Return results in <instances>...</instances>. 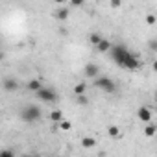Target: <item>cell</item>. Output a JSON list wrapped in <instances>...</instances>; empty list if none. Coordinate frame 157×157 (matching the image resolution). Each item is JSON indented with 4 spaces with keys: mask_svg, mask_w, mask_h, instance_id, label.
<instances>
[{
    "mask_svg": "<svg viewBox=\"0 0 157 157\" xmlns=\"http://www.w3.org/2000/svg\"><path fill=\"white\" fill-rule=\"evenodd\" d=\"M129 56H131V52H129L124 44H113V48H111V57H113V61H115L118 67H124Z\"/></svg>",
    "mask_w": 157,
    "mask_h": 157,
    "instance_id": "1",
    "label": "cell"
},
{
    "mask_svg": "<svg viewBox=\"0 0 157 157\" xmlns=\"http://www.w3.org/2000/svg\"><path fill=\"white\" fill-rule=\"evenodd\" d=\"M21 118L24 122H37L41 118V109L37 105H26L22 111H21Z\"/></svg>",
    "mask_w": 157,
    "mask_h": 157,
    "instance_id": "2",
    "label": "cell"
},
{
    "mask_svg": "<svg viewBox=\"0 0 157 157\" xmlns=\"http://www.w3.org/2000/svg\"><path fill=\"white\" fill-rule=\"evenodd\" d=\"M94 85L98 87V89H102V91H105V93H113L115 89H117V83L111 80V78H107V76H102V78H96V82H94Z\"/></svg>",
    "mask_w": 157,
    "mask_h": 157,
    "instance_id": "3",
    "label": "cell"
},
{
    "mask_svg": "<svg viewBox=\"0 0 157 157\" xmlns=\"http://www.w3.org/2000/svg\"><path fill=\"white\" fill-rule=\"evenodd\" d=\"M37 98H39V100H43L44 104H52V102H56V100H57V94H56L52 89L43 87V89L37 93Z\"/></svg>",
    "mask_w": 157,
    "mask_h": 157,
    "instance_id": "4",
    "label": "cell"
},
{
    "mask_svg": "<svg viewBox=\"0 0 157 157\" xmlns=\"http://www.w3.org/2000/svg\"><path fill=\"white\" fill-rule=\"evenodd\" d=\"M137 117H139V120H142V122L150 124V120H151V111H150L146 105H142V107H139V111H137Z\"/></svg>",
    "mask_w": 157,
    "mask_h": 157,
    "instance_id": "5",
    "label": "cell"
},
{
    "mask_svg": "<svg viewBox=\"0 0 157 157\" xmlns=\"http://www.w3.org/2000/svg\"><path fill=\"white\" fill-rule=\"evenodd\" d=\"M139 67H140V61H139V57L131 54V56L128 57V61H126L124 68H128V70H139Z\"/></svg>",
    "mask_w": 157,
    "mask_h": 157,
    "instance_id": "6",
    "label": "cell"
},
{
    "mask_svg": "<svg viewBox=\"0 0 157 157\" xmlns=\"http://www.w3.org/2000/svg\"><path fill=\"white\" fill-rule=\"evenodd\" d=\"M4 89H6L8 93H13V91L19 89V83L13 80V78H6V80H4Z\"/></svg>",
    "mask_w": 157,
    "mask_h": 157,
    "instance_id": "7",
    "label": "cell"
},
{
    "mask_svg": "<svg viewBox=\"0 0 157 157\" xmlns=\"http://www.w3.org/2000/svg\"><path fill=\"white\" fill-rule=\"evenodd\" d=\"M85 74H87L89 78H96V76L100 74V68H98V65H94V63H89V65L85 67Z\"/></svg>",
    "mask_w": 157,
    "mask_h": 157,
    "instance_id": "8",
    "label": "cell"
},
{
    "mask_svg": "<svg viewBox=\"0 0 157 157\" xmlns=\"http://www.w3.org/2000/svg\"><path fill=\"white\" fill-rule=\"evenodd\" d=\"M111 48H113V44H111V41H107V39H102V43L96 46L98 52H111Z\"/></svg>",
    "mask_w": 157,
    "mask_h": 157,
    "instance_id": "9",
    "label": "cell"
},
{
    "mask_svg": "<svg viewBox=\"0 0 157 157\" xmlns=\"http://www.w3.org/2000/svg\"><path fill=\"white\" fill-rule=\"evenodd\" d=\"M28 89L33 91V93H39V91L43 89V83H41L39 80H30V82H28Z\"/></svg>",
    "mask_w": 157,
    "mask_h": 157,
    "instance_id": "10",
    "label": "cell"
},
{
    "mask_svg": "<svg viewBox=\"0 0 157 157\" xmlns=\"http://www.w3.org/2000/svg\"><path fill=\"white\" fill-rule=\"evenodd\" d=\"M144 135H146V137H155V135H157V126L151 124V122L146 124V128H144Z\"/></svg>",
    "mask_w": 157,
    "mask_h": 157,
    "instance_id": "11",
    "label": "cell"
},
{
    "mask_svg": "<svg viewBox=\"0 0 157 157\" xmlns=\"http://www.w3.org/2000/svg\"><path fill=\"white\" fill-rule=\"evenodd\" d=\"M85 91H87V85H85V83H76V85H74V94H76V96H83Z\"/></svg>",
    "mask_w": 157,
    "mask_h": 157,
    "instance_id": "12",
    "label": "cell"
},
{
    "mask_svg": "<svg viewBox=\"0 0 157 157\" xmlns=\"http://www.w3.org/2000/svg\"><path fill=\"white\" fill-rule=\"evenodd\" d=\"M82 146H83V148H94V146H96V140H94L93 137H83V139H82Z\"/></svg>",
    "mask_w": 157,
    "mask_h": 157,
    "instance_id": "13",
    "label": "cell"
},
{
    "mask_svg": "<svg viewBox=\"0 0 157 157\" xmlns=\"http://www.w3.org/2000/svg\"><path fill=\"white\" fill-rule=\"evenodd\" d=\"M50 120H52V122H63V113H61L59 109L52 111V113H50Z\"/></svg>",
    "mask_w": 157,
    "mask_h": 157,
    "instance_id": "14",
    "label": "cell"
},
{
    "mask_svg": "<svg viewBox=\"0 0 157 157\" xmlns=\"http://www.w3.org/2000/svg\"><path fill=\"white\" fill-rule=\"evenodd\" d=\"M107 133H109V137H113V139H118V137H120L118 126H109V128H107Z\"/></svg>",
    "mask_w": 157,
    "mask_h": 157,
    "instance_id": "15",
    "label": "cell"
},
{
    "mask_svg": "<svg viewBox=\"0 0 157 157\" xmlns=\"http://www.w3.org/2000/svg\"><path fill=\"white\" fill-rule=\"evenodd\" d=\"M54 17H56V19H59V21H65V19L68 17V10H65V8H63V10H57Z\"/></svg>",
    "mask_w": 157,
    "mask_h": 157,
    "instance_id": "16",
    "label": "cell"
},
{
    "mask_svg": "<svg viewBox=\"0 0 157 157\" xmlns=\"http://www.w3.org/2000/svg\"><path fill=\"white\" fill-rule=\"evenodd\" d=\"M89 43L94 44V46H98V44L102 43V37H100L98 33H91V35H89Z\"/></svg>",
    "mask_w": 157,
    "mask_h": 157,
    "instance_id": "17",
    "label": "cell"
},
{
    "mask_svg": "<svg viewBox=\"0 0 157 157\" xmlns=\"http://www.w3.org/2000/svg\"><path fill=\"white\" fill-rule=\"evenodd\" d=\"M59 128H61L63 131H68V129L72 128V124H70L68 120H63V122H59Z\"/></svg>",
    "mask_w": 157,
    "mask_h": 157,
    "instance_id": "18",
    "label": "cell"
},
{
    "mask_svg": "<svg viewBox=\"0 0 157 157\" xmlns=\"http://www.w3.org/2000/svg\"><path fill=\"white\" fill-rule=\"evenodd\" d=\"M78 104H80V105H87V104H89L87 96H85V94H83V96H78Z\"/></svg>",
    "mask_w": 157,
    "mask_h": 157,
    "instance_id": "19",
    "label": "cell"
},
{
    "mask_svg": "<svg viewBox=\"0 0 157 157\" xmlns=\"http://www.w3.org/2000/svg\"><path fill=\"white\" fill-rule=\"evenodd\" d=\"M0 157H15V155H13V151H10V150H2Z\"/></svg>",
    "mask_w": 157,
    "mask_h": 157,
    "instance_id": "20",
    "label": "cell"
},
{
    "mask_svg": "<svg viewBox=\"0 0 157 157\" xmlns=\"http://www.w3.org/2000/svg\"><path fill=\"white\" fill-rule=\"evenodd\" d=\"M155 21H157L155 15H146V22H148V24H155Z\"/></svg>",
    "mask_w": 157,
    "mask_h": 157,
    "instance_id": "21",
    "label": "cell"
},
{
    "mask_svg": "<svg viewBox=\"0 0 157 157\" xmlns=\"http://www.w3.org/2000/svg\"><path fill=\"white\" fill-rule=\"evenodd\" d=\"M120 6H122L120 0H113V2H111V8H120Z\"/></svg>",
    "mask_w": 157,
    "mask_h": 157,
    "instance_id": "22",
    "label": "cell"
},
{
    "mask_svg": "<svg viewBox=\"0 0 157 157\" xmlns=\"http://www.w3.org/2000/svg\"><path fill=\"white\" fill-rule=\"evenodd\" d=\"M150 48L157 52V41H150Z\"/></svg>",
    "mask_w": 157,
    "mask_h": 157,
    "instance_id": "23",
    "label": "cell"
},
{
    "mask_svg": "<svg viewBox=\"0 0 157 157\" xmlns=\"http://www.w3.org/2000/svg\"><path fill=\"white\" fill-rule=\"evenodd\" d=\"M151 67H153V70H155V72H157V59H155V61H153V65H151Z\"/></svg>",
    "mask_w": 157,
    "mask_h": 157,
    "instance_id": "24",
    "label": "cell"
},
{
    "mask_svg": "<svg viewBox=\"0 0 157 157\" xmlns=\"http://www.w3.org/2000/svg\"><path fill=\"white\" fill-rule=\"evenodd\" d=\"M26 157H37V155H26Z\"/></svg>",
    "mask_w": 157,
    "mask_h": 157,
    "instance_id": "25",
    "label": "cell"
}]
</instances>
